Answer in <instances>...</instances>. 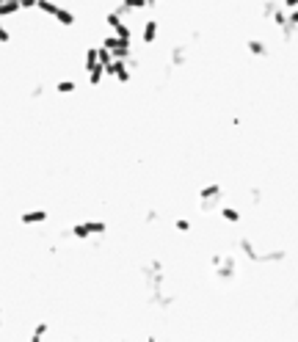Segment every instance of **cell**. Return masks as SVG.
Returning <instances> with one entry per match:
<instances>
[{
	"label": "cell",
	"mask_w": 298,
	"mask_h": 342,
	"mask_svg": "<svg viewBox=\"0 0 298 342\" xmlns=\"http://www.w3.org/2000/svg\"><path fill=\"white\" fill-rule=\"evenodd\" d=\"M53 19H56L58 25H64V28H72V25H74V14H72L69 9H64V6L58 9V14L53 17Z\"/></svg>",
	"instance_id": "8fae6325"
},
{
	"label": "cell",
	"mask_w": 298,
	"mask_h": 342,
	"mask_svg": "<svg viewBox=\"0 0 298 342\" xmlns=\"http://www.w3.org/2000/svg\"><path fill=\"white\" fill-rule=\"evenodd\" d=\"M174 229L177 232H191V221H188V218H177V221H174Z\"/></svg>",
	"instance_id": "d6986e66"
},
{
	"label": "cell",
	"mask_w": 298,
	"mask_h": 342,
	"mask_svg": "<svg viewBox=\"0 0 298 342\" xmlns=\"http://www.w3.org/2000/svg\"><path fill=\"white\" fill-rule=\"evenodd\" d=\"M260 199H262V193H260V190H257V188H254V190H252V202L257 204V202H260Z\"/></svg>",
	"instance_id": "d4e9b609"
},
{
	"label": "cell",
	"mask_w": 298,
	"mask_h": 342,
	"mask_svg": "<svg viewBox=\"0 0 298 342\" xmlns=\"http://www.w3.org/2000/svg\"><path fill=\"white\" fill-rule=\"evenodd\" d=\"M282 6H284V9H298V0H282Z\"/></svg>",
	"instance_id": "7402d4cb"
},
{
	"label": "cell",
	"mask_w": 298,
	"mask_h": 342,
	"mask_svg": "<svg viewBox=\"0 0 298 342\" xmlns=\"http://www.w3.org/2000/svg\"><path fill=\"white\" fill-rule=\"evenodd\" d=\"M22 3V9H36V0H19Z\"/></svg>",
	"instance_id": "cb8c5ba5"
},
{
	"label": "cell",
	"mask_w": 298,
	"mask_h": 342,
	"mask_svg": "<svg viewBox=\"0 0 298 342\" xmlns=\"http://www.w3.org/2000/svg\"><path fill=\"white\" fill-rule=\"evenodd\" d=\"M218 213H221V218H224L227 224H240V218H243L240 210H238V207H229V204H224Z\"/></svg>",
	"instance_id": "30bf717a"
},
{
	"label": "cell",
	"mask_w": 298,
	"mask_h": 342,
	"mask_svg": "<svg viewBox=\"0 0 298 342\" xmlns=\"http://www.w3.org/2000/svg\"><path fill=\"white\" fill-rule=\"evenodd\" d=\"M158 3H163V0H146V6H149V9H155Z\"/></svg>",
	"instance_id": "484cf974"
},
{
	"label": "cell",
	"mask_w": 298,
	"mask_h": 342,
	"mask_svg": "<svg viewBox=\"0 0 298 342\" xmlns=\"http://www.w3.org/2000/svg\"><path fill=\"white\" fill-rule=\"evenodd\" d=\"M56 91H58V94H74V91H78V83H74L72 78L58 80V83H56Z\"/></svg>",
	"instance_id": "2e32d148"
},
{
	"label": "cell",
	"mask_w": 298,
	"mask_h": 342,
	"mask_svg": "<svg viewBox=\"0 0 298 342\" xmlns=\"http://www.w3.org/2000/svg\"><path fill=\"white\" fill-rule=\"evenodd\" d=\"M47 331H50V323H39V326L31 331V339H33V342L44 339V337H47Z\"/></svg>",
	"instance_id": "ac0fdd59"
},
{
	"label": "cell",
	"mask_w": 298,
	"mask_h": 342,
	"mask_svg": "<svg viewBox=\"0 0 298 342\" xmlns=\"http://www.w3.org/2000/svg\"><path fill=\"white\" fill-rule=\"evenodd\" d=\"M215 276H218L221 282H232V279L238 276V259L235 257H221V262L215 265Z\"/></svg>",
	"instance_id": "3957f363"
},
{
	"label": "cell",
	"mask_w": 298,
	"mask_h": 342,
	"mask_svg": "<svg viewBox=\"0 0 298 342\" xmlns=\"http://www.w3.org/2000/svg\"><path fill=\"white\" fill-rule=\"evenodd\" d=\"M224 196V188L218 185V182H210V185H205L199 190V199H202V210H210L215 202H218Z\"/></svg>",
	"instance_id": "277c9868"
},
{
	"label": "cell",
	"mask_w": 298,
	"mask_h": 342,
	"mask_svg": "<svg viewBox=\"0 0 298 342\" xmlns=\"http://www.w3.org/2000/svg\"><path fill=\"white\" fill-rule=\"evenodd\" d=\"M155 221H158V213H155V210H149V213H146V224H155Z\"/></svg>",
	"instance_id": "603a6c76"
},
{
	"label": "cell",
	"mask_w": 298,
	"mask_h": 342,
	"mask_svg": "<svg viewBox=\"0 0 298 342\" xmlns=\"http://www.w3.org/2000/svg\"><path fill=\"white\" fill-rule=\"evenodd\" d=\"M3 3H6V0H0V6H3Z\"/></svg>",
	"instance_id": "83f0119b"
},
{
	"label": "cell",
	"mask_w": 298,
	"mask_h": 342,
	"mask_svg": "<svg viewBox=\"0 0 298 342\" xmlns=\"http://www.w3.org/2000/svg\"><path fill=\"white\" fill-rule=\"evenodd\" d=\"M97 64H100V53H97V47H86V61H83V69L89 72V69H94Z\"/></svg>",
	"instance_id": "5bb4252c"
},
{
	"label": "cell",
	"mask_w": 298,
	"mask_h": 342,
	"mask_svg": "<svg viewBox=\"0 0 298 342\" xmlns=\"http://www.w3.org/2000/svg\"><path fill=\"white\" fill-rule=\"evenodd\" d=\"M9 39H11V33H9V28H6V25H3V17H0V42H9Z\"/></svg>",
	"instance_id": "ffe728a7"
},
{
	"label": "cell",
	"mask_w": 298,
	"mask_h": 342,
	"mask_svg": "<svg viewBox=\"0 0 298 342\" xmlns=\"http://www.w3.org/2000/svg\"><path fill=\"white\" fill-rule=\"evenodd\" d=\"M86 75H89V83H91V86H100V83L105 80V64H97L94 69H89Z\"/></svg>",
	"instance_id": "9a60e30c"
},
{
	"label": "cell",
	"mask_w": 298,
	"mask_h": 342,
	"mask_svg": "<svg viewBox=\"0 0 298 342\" xmlns=\"http://www.w3.org/2000/svg\"><path fill=\"white\" fill-rule=\"evenodd\" d=\"M0 326H3V306H0Z\"/></svg>",
	"instance_id": "4316f807"
},
{
	"label": "cell",
	"mask_w": 298,
	"mask_h": 342,
	"mask_svg": "<svg viewBox=\"0 0 298 342\" xmlns=\"http://www.w3.org/2000/svg\"><path fill=\"white\" fill-rule=\"evenodd\" d=\"M119 9L125 11V14H141V11H146V0H119Z\"/></svg>",
	"instance_id": "52a82bcc"
},
{
	"label": "cell",
	"mask_w": 298,
	"mask_h": 342,
	"mask_svg": "<svg viewBox=\"0 0 298 342\" xmlns=\"http://www.w3.org/2000/svg\"><path fill=\"white\" fill-rule=\"evenodd\" d=\"M69 235L74 237V240H89L91 235V227H89V221H83V224H74V227L69 229Z\"/></svg>",
	"instance_id": "9c48e42d"
},
{
	"label": "cell",
	"mask_w": 298,
	"mask_h": 342,
	"mask_svg": "<svg viewBox=\"0 0 298 342\" xmlns=\"http://www.w3.org/2000/svg\"><path fill=\"white\" fill-rule=\"evenodd\" d=\"M36 9L42 11V14H47V17H56L61 6H58V3H53V0H36Z\"/></svg>",
	"instance_id": "4fadbf2b"
},
{
	"label": "cell",
	"mask_w": 298,
	"mask_h": 342,
	"mask_svg": "<svg viewBox=\"0 0 298 342\" xmlns=\"http://www.w3.org/2000/svg\"><path fill=\"white\" fill-rule=\"evenodd\" d=\"M103 44L113 53V58H133V39H121V36H105Z\"/></svg>",
	"instance_id": "7a4b0ae2"
},
{
	"label": "cell",
	"mask_w": 298,
	"mask_h": 342,
	"mask_svg": "<svg viewBox=\"0 0 298 342\" xmlns=\"http://www.w3.org/2000/svg\"><path fill=\"white\" fill-rule=\"evenodd\" d=\"M238 246H240V251H243L249 259H252V262H282V259L287 257V251H284V249H276V251H257L254 243L249 240V237H240Z\"/></svg>",
	"instance_id": "6da1fadb"
},
{
	"label": "cell",
	"mask_w": 298,
	"mask_h": 342,
	"mask_svg": "<svg viewBox=\"0 0 298 342\" xmlns=\"http://www.w3.org/2000/svg\"><path fill=\"white\" fill-rule=\"evenodd\" d=\"M47 218H50V213H47V210H31V213H22V215H19V221H22V224H44Z\"/></svg>",
	"instance_id": "ba28073f"
},
{
	"label": "cell",
	"mask_w": 298,
	"mask_h": 342,
	"mask_svg": "<svg viewBox=\"0 0 298 342\" xmlns=\"http://www.w3.org/2000/svg\"><path fill=\"white\" fill-rule=\"evenodd\" d=\"M287 22L293 25V28H298V9H290L287 11Z\"/></svg>",
	"instance_id": "44dd1931"
},
{
	"label": "cell",
	"mask_w": 298,
	"mask_h": 342,
	"mask_svg": "<svg viewBox=\"0 0 298 342\" xmlns=\"http://www.w3.org/2000/svg\"><path fill=\"white\" fill-rule=\"evenodd\" d=\"M158 36H160V19H155V17L146 19L144 28H141V42H144V44H152Z\"/></svg>",
	"instance_id": "5b68a950"
},
{
	"label": "cell",
	"mask_w": 298,
	"mask_h": 342,
	"mask_svg": "<svg viewBox=\"0 0 298 342\" xmlns=\"http://www.w3.org/2000/svg\"><path fill=\"white\" fill-rule=\"evenodd\" d=\"M22 11V3L19 0H6L3 6H0V17H11V14H19Z\"/></svg>",
	"instance_id": "7c38bea8"
},
{
	"label": "cell",
	"mask_w": 298,
	"mask_h": 342,
	"mask_svg": "<svg viewBox=\"0 0 298 342\" xmlns=\"http://www.w3.org/2000/svg\"><path fill=\"white\" fill-rule=\"evenodd\" d=\"M246 47H249V53H252L254 58H268V56H270V47H268L265 42H262V39H257V36L249 39Z\"/></svg>",
	"instance_id": "8992f818"
},
{
	"label": "cell",
	"mask_w": 298,
	"mask_h": 342,
	"mask_svg": "<svg viewBox=\"0 0 298 342\" xmlns=\"http://www.w3.org/2000/svg\"><path fill=\"white\" fill-rule=\"evenodd\" d=\"M182 64H185V47L174 44L171 47V66H182Z\"/></svg>",
	"instance_id": "e0dca14e"
}]
</instances>
